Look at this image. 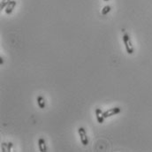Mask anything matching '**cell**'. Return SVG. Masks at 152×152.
I'll list each match as a JSON object with an SVG mask.
<instances>
[{
	"instance_id": "11",
	"label": "cell",
	"mask_w": 152,
	"mask_h": 152,
	"mask_svg": "<svg viewBox=\"0 0 152 152\" xmlns=\"http://www.w3.org/2000/svg\"><path fill=\"white\" fill-rule=\"evenodd\" d=\"M0 64H1V65L4 64V58H3L2 57H0Z\"/></svg>"
},
{
	"instance_id": "10",
	"label": "cell",
	"mask_w": 152,
	"mask_h": 152,
	"mask_svg": "<svg viewBox=\"0 0 152 152\" xmlns=\"http://www.w3.org/2000/svg\"><path fill=\"white\" fill-rule=\"evenodd\" d=\"M11 2V0H2L1 1V4H0V9L1 10H4L5 9V7L8 5V4Z\"/></svg>"
},
{
	"instance_id": "9",
	"label": "cell",
	"mask_w": 152,
	"mask_h": 152,
	"mask_svg": "<svg viewBox=\"0 0 152 152\" xmlns=\"http://www.w3.org/2000/svg\"><path fill=\"white\" fill-rule=\"evenodd\" d=\"M110 12H111V6L110 5H105L102 9V14L103 15H107Z\"/></svg>"
},
{
	"instance_id": "3",
	"label": "cell",
	"mask_w": 152,
	"mask_h": 152,
	"mask_svg": "<svg viewBox=\"0 0 152 152\" xmlns=\"http://www.w3.org/2000/svg\"><path fill=\"white\" fill-rule=\"evenodd\" d=\"M121 111V108L120 107H114V108H111L107 111H105L103 112V117L106 119V118H110V117H112L114 115H117L119 114V112Z\"/></svg>"
},
{
	"instance_id": "2",
	"label": "cell",
	"mask_w": 152,
	"mask_h": 152,
	"mask_svg": "<svg viewBox=\"0 0 152 152\" xmlns=\"http://www.w3.org/2000/svg\"><path fill=\"white\" fill-rule=\"evenodd\" d=\"M78 134H79L81 143L84 146H87L89 144V138H88V135H87V133H86V129L84 127H79L78 128Z\"/></svg>"
},
{
	"instance_id": "4",
	"label": "cell",
	"mask_w": 152,
	"mask_h": 152,
	"mask_svg": "<svg viewBox=\"0 0 152 152\" xmlns=\"http://www.w3.org/2000/svg\"><path fill=\"white\" fill-rule=\"evenodd\" d=\"M16 4H17V2H16L15 0H11V2L8 4V5H7V6L5 7V9H4L5 13H6V14H11V13L13 12V10H14Z\"/></svg>"
},
{
	"instance_id": "5",
	"label": "cell",
	"mask_w": 152,
	"mask_h": 152,
	"mask_svg": "<svg viewBox=\"0 0 152 152\" xmlns=\"http://www.w3.org/2000/svg\"><path fill=\"white\" fill-rule=\"evenodd\" d=\"M95 113H96V118H97V120L99 124H103L104 122V117H103V112L102 111V110L100 108H97L96 111H95Z\"/></svg>"
},
{
	"instance_id": "6",
	"label": "cell",
	"mask_w": 152,
	"mask_h": 152,
	"mask_svg": "<svg viewBox=\"0 0 152 152\" xmlns=\"http://www.w3.org/2000/svg\"><path fill=\"white\" fill-rule=\"evenodd\" d=\"M38 147H39V151L41 152H46L48 151L45 140L43 137L39 138V140H38Z\"/></svg>"
},
{
	"instance_id": "12",
	"label": "cell",
	"mask_w": 152,
	"mask_h": 152,
	"mask_svg": "<svg viewBox=\"0 0 152 152\" xmlns=\"http://www.w3.org/2000/svg\"><path fill=\"white\" fill-rule=\"evenodd\" d=\"M103 1H105V2H107V1H109V0H103Z\"/></svg>"
},
{
	"instance_id": "1",
	"label": "cell",
	"mask_w": 152,
	"mask_h": 152,
	"mask_svg": "<svg viewBox=\"0 0 152 152\" xmlns=\"http://www.w3.org/2000/svg\"><path fill=\"white\" fill-rule=\"evenodd\" d=\"M123 43H124V45H125V48H126V51L128 54H133L135 49H134V46H133V44H132V41H131V38L129 36V35L127 33H124L123 35Z\"/></svg>"
},
{
	"instance_id": "8",
	"label": "cell",
	"mask_w": 152,
	"mask_h": 152,
	"mask_svg": "<svg viewBox=\"0 0 152 152\" xmlns=\"http://www.w3.org/2000/svg\"><path fill=\"white\" fill-rule=\"evenodd\" d=\"M36 101H37L38 107H39L40 109H44V108H45V99H44V97L43 96L37 97Z\"/></svg>"
},
{
	"instance_id": "7",
	"label": "cell",
	"mask_w": 152,
	"mask_h": 152,
	"mask_svg": "<svg viewBox=\"0 0 152 152\" xmlns=\"http://www.w3.org/2000/svg\"><path fill=\"white\" fill-rule=\"evenodd\" d=\"M12 146H13V144L12 143H3L1 144V150H2L3 152H10L12 148Z\"/></svg>"
}]
</instances>
